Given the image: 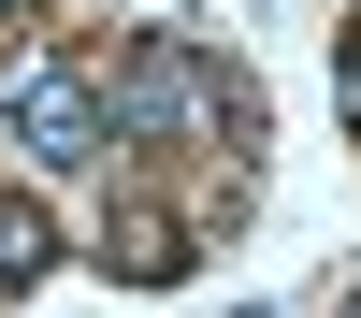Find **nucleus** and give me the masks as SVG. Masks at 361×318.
<instances>
[{
  "instance_id": "obj_4",
  "label": "nucleus",
  "mask_w": 361,
  "mask_h": 318,
  "mask_svg": "<svg viewBox=\"0 0 361 318\" xmlns=\"http://www.w3.org/2000/svg\"><path fill=\"white\" fill-rule=\"evenodd\" d=\"M347 102H361V58H347Z\"/></svg>"
},
{
  "instance_id": "obj_5",
  "label": "nucleus",
  "mask_w": 361,
  "mask_h": 318,
  "mask_svg": "<svg viewBox=\"0 0 361 318\" xmlns=\"http://www.w3.org/2000/svg\"><path fill=\"white\" fill-rule=\"evenodd\" d=\"M347 318H361V304H347Z\"/></svg>"
},
{
  "instance_id": "obj_1",
  "label": "nucleus",
  "mask_w": 361,
  "mask_h": 318,
  "mask_svg": "<svg viewBox=\"0 0 361 318\" xmlns=\"http://www.w3.org/2000/svg\"><path fill=\"white\" fill-rule=\"evenodd\" d=\"M202 116H231V130H246V87H231L202 44H145L130 73H116L102 130H116V145H159V130H202Z\"/></svg>"
},
{
  "instance_id": "obj_2",
  "label": "nucleus",
  "mask_w": 361,
  "mask_h": 318,
  "mask_svg": "<svg viewBox=\"0 0 361 318\" xmlns=\"http://www.w3.org/2000/svg\"><path fill=\"white\" fill-rule=\"evenodd\" d=\"M15 130H29V159H58V173L116 145V130H102V102H87L73 73H29V87H15Z\"/></svg>"
},
{
  "instance_id": "obj_3",
  "label": "nucleus",
  "mask_w": 361,
  "mask_h": 318,
  "mask_svg": "<svg viewBox=\"0 0 361 318\" xmlns=\"http://www.w3.org/2000/svg\"><path fill=\"white\" fill-rule=\"evenodd\" d=\"M15 275H44V217H29V202H0V289Z\"/></svg>"
}]
</instances>
